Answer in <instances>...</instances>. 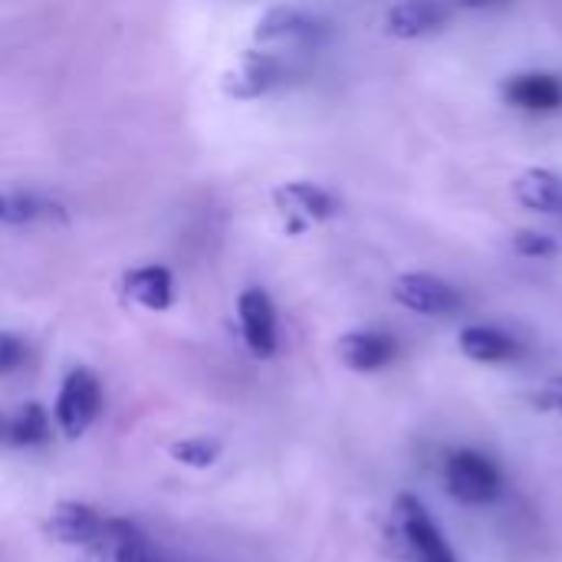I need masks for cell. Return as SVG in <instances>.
Instances as JSON below:
<instances>
[{"instance_id":"cell-1","label":"cell","mask_w":562,"mask_h":562,"mask_svg":"<svg viewBox=\"0 0 562 562\" xmlns=\"http://www.w3.org/2000/svg\"><path fill=\"white\" fill-rule=\"evenodd\" d=\"M448 494L468 507H487L501 497V471L481 451H454L445 468Z\"/></svg>"},{"instance_id":"cell-2","label":"cell","mask_w":562,"mask_h":562,"mask_svg":"<svg viewBox=\"0 0 562 562\" xmlns=\"http://www.w3.org/2000/svg\"><path fill=\"white\" fill-rule=\"evenodd\" d=\"M395 533L405 543V553L412 557V562H458L441 530L428 517L425 504L412 494H402L395 501Z\"/></svg>"},{"instance_id":"cell-3","label":"cell","mask_w":562,"mask_h":562,"mask_svg":"<svg viewBox=\"0 0 562 562\" xmlns=\"http://www.w3.org/2000/svg\"><path fill=\"white\" fill-rule=\"evenodd\" d=\"M102 408V389L99 379L89 369H76L66 375L59 398H56V425L66 438H79Z\"/></svg>"},{"instance_id":"cell-4","label":"cell","mask_w":562,"mask_h":562,"mask_svg":"<svg viewBox=\"0 0 562 562\" xmlns=\"http://www.w3.org/2000/svg\"><path fill=\"white\" fill-rule=\"evenodd\" d=\"M392 296L398 306L418 316H451L464 306V296L448 280L431 273H402L392 283Z\"/></svg>"},{"instance_id":"cell-5","label":"cell","mask_w":562,"mask_h":562,"mask_svg":"<svg viewBox=\"0 0 562 562\" xmlns=\"http://www.w3.org/2000/svg\"><path fill=\"white\" fill-rule=\"evenodd\" d=\"M451 20V7L445 0H398L385 13V33L395 40H422L441 33Z\"/></svg>"},{"instance_id":"cell-6","label":"cell","mask_w":562,"mask_h":562,"mask_svg":"<svg viewBox=\"0 0 562 562\" xmlns=\"http://www.w3.org/2000/svg\"><path fill=\"white\" fill-rule=\"evenodd\" d=\"M280 79V59L273 53H260V49H247L237 56V63L224 72L221 86L231 99H260L263 92H270Z\"/></svg>"},{"instance_id":"cell-7","label":"cell","mask_w":562,"mask_h":562,"mask_svg":"<svg viewBox=\"0 0 562 562\" xmlns=\"http://www.w3.org/2000/svg\"><path fill=\"white\" fill-rule=\"evenodd\" d=\"M237 316H240L247 349L260 359H270L277 352V313H273L270 296L257 286L244 290L237 300Z\"/></svg>"},{"instance_id":"cell-8","label":"cell","mask_w":562,"mask_h":562,"mask_svg":"<svg viewBox=\"0 0 562 562\" xmlns=\"http://www.w3.org/2000/svg\"><path fill=\"white\" fill-rule=\"evenodd\" d=\"M273 201L293 221L290 224L293 231H300V227H306L313 221H329L336 214V207H339L336 198L326 188L313 184V181H286V184H280L273 191Z\"/></svg>"},{"instance_id":"cell-9","label":"cell","mask_w":562,"mask_h":562,"mask_svg":"<svg viewBox=\"0 0 562 562\" xmlns=\"http://www.w3.org/2000/svg\"><path fill=\"white\" fill-rule=\"evenodd\" d=\"M501 95L520 112H557L562 109V79L553 72H517L501 82Z\"/></svg>"},{"instance_id":"cell-10","label":"cell","mask_w":562,"mask_h":562,"mask_svg":"<svg viewBox=\"0 0 562 562\" xmlns=\"http://www.w3.org/2000/svg\"><path fill=\"white\" fill-rule=\"evenodd\" d=\"M395 352H398L395 339L389 333H375V329H356L336 342L339 362L352 372H379L395 359Z\"/></svg>"},{"instance_id":"cell-11","label":"cell","mask_w":562,"mask_h":562,"mask_svg":"<svg viewBox=\"0 0 562 562\" xmlns=\"http://www.w3.org/2000/svg\"><path fill=\"white\" fill-rule=\"evenodd\" d=\"M514 198L520 207L543 214V217H562V178L550 168H527L514 178Z\"/></svg>"},{"instance_id":"cell-12","label":"cell","mask_w":562,"mask_h":562,"mask_svg":"<svg viewBox=\"0 0 562 562\" xmlns=\"http://www.w3.org/2000/svg\"><path fill=\"white\" fill-rule=\"evenodd\" d=\"M95 562H142L148 557V540L128 520H102L99 537L89 543Z\"/></svg>"},{"instance_id":"cell-13","label":"cell","mask_w":562,"mask_h":562,"mask_svg":"<svg viewBox=\"0 0 562 562\" xmlns=\"http://www.w3.org/2000/svg\"><path fill=\"white\" fill-rule=\"evenodd\" d=\"M458 346L468 359L474 362H487V366H497V362H510L517 359L520 346L514 336H507L504 329L497 326H464L461 336H458Z\"/></svg>"},{"instance_id":"cell-14","label":"cell","mask_w":562,"mask_h":562,"mask_svg":"<svg viewBox=\"0 0 562 562\" xmlns=\"http://www.w3.org/2000/svg\"><path fill=\"white\" fill-rule=\"evenodd\" d=\"M102 520L92 507L86 504H59L49 517V537L59 540V543H69V547H89L99 530H102Z\"/></svg>"},{"instance_id":"cell-15","label":"cell","mask_w":562,"mask_h":562,"mask_svg":"<svg viewBox=\"0 0 562 562\" xmlns=\"http://www.w3.org/2000/svg\"><path fill=\"white\" fill-rule=\"evenodd\" d=\"M125 293L142 303L145 310H168L171 306V296H175V283H171V273L165 267H138L132 273H125Z\"/></svg>"},{"instance_id":"cell-16","label":"cell","mask_w":562,"mask_h":562,"mask_svg":"<svg viewBox=\"0 0 562 562\" xmlns=\"http://www.w3.org/2000/svg\"><path fill=\"white\" fill-rule=\"evenodd\" d=\"M313 33L310 20L293 7H273L260 16L254 36L257 43H286V40H306Z\"/></svg>"},{"instance_id":"cell-17","label":"cell","mask_w":562,"mask_h":562,"mask_svg":"<svg viewBox=\"0 0 562 562\" xmlns=\"http://www.w3.org/2000/svg\"><path fill=\"white\" fill-rule=\"evenodd\" d=\"M49 438V415L43 405L30 402L23 405L13 422H10V445L16 448H30V445H43Z\"/></svg>"},{"instance_id":"cell-18","label":"cell","mask_w":562,"mask_h":562,"mask_svg":"<svg viewBox=\"0 0 562 562\" xmlns=\"http://www.w3.org/2000/svg\"><path fill=\"white\" fill-rule=\"evenodd\" d=\"M171 458L188 464V468H211L221 458V441L214 438H188L171 445Z\"/></svg>"},{"instance_id":"cell-19","label":"cell","mask_w":562,"mask_h":562,"mask_svg":"<svg viewBox=\"0 0 562 562\" xmlns=\"http://www.w3.org/2000/svg\"><path fill=\"white\" fill-rule=\"evenodd\" d=\"M510 247H514L517 257H527V260H543V257H553L557 254V240L550 234L530 231V227L517 231L514 240H510Z\"/></svg>"},{"instance_id":"cell-20","label":"cell","mask_w":562,"mask_h":562,"mask_svg":"<svg viewBox=\"0 0 562 562\" xmlns=\"http://www.w3.org/2000/svg\"><path fill=\"white\" fill-rule=\"evenodd\" d=\"M36 217V204L26 194H0V224H26Z\"/></svg>"},{"instance_id":"cell-21","label":"cell","mask_w":562,"mask_h":562,"mask_svg":"<svg viewBox=\"0 0 562 562\" xmlns=\"http://www.w3.org/2000/svg\"><path fill=\"white\" fill-rule=\"evenodd\" d=\"M533 405L540 412H557V415H562V379H550L540 392H533Z\"/></svg>"},{"instance_id":"cell-22","label":"cell","mask_w":562,"mask_h":562,"mask_svg":"<svg viewBox=\"0 0 562 562\" xmlns=\"http://www.w3.org/2000/svg\"><path fill=\"white\" fill-rule=\"evenodd\" d=\"M20 362H23V346H20V339L0 333V375L13 372Z\"/></svg>"},{"instance_id":"cell-23","label":"cell","mask_w":562,"mask_h":562,"mask_svg":"<svg viewBox=\"0 0 562 562\" xmlns=\"http://www.w3.org/2000/svg\"><path fill=\"white\" fill-rule=\"evenodd\" d=\"M451 3L461 10H494V7H504L510 0H451Z\"/></svg>"},{"instance_id":"cell-24","label":"cell","mask_w":562,"mask_h":562,"mask_svg":"<svg viewBox=\"0 0 562 562\" xmlns=\"http://www.w3.org/2000/svg\"><path fill=\"white\" fill-rule=\"evenodd\" d=\"M10 422H13V415L0 412V445H10Z\"/></svg>"},{"instance_id":"cell-25","label":"cell","mask_w":562,"mask_h":562,"mask_svg":"<svg viewBox=\"0 0 562 562\" xmlns=\"http://www.w3.org/2000/svg\"><path fill=\"white\" fill-rule=\"evenodd\" d=\"M142 562H168V560H161V557H151V553H148Z\"/></svg>"}]
</instances>
